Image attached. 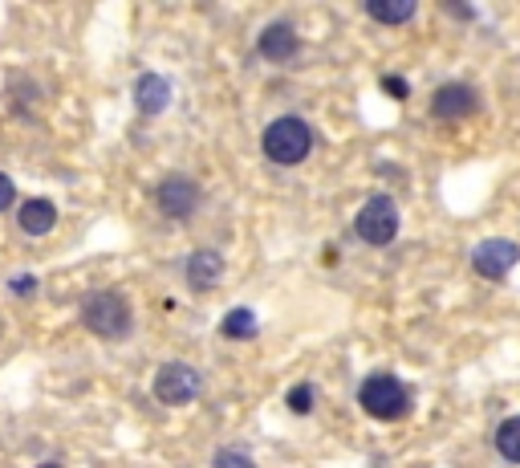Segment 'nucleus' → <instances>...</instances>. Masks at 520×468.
Listing matches in <instances>:
<instances>
[{
  "mask_svg": "<svg viewBox=\"0 0 520 468\" xmlns=\"http://www.w3.org/2000/svg\"><path fill=\"white\" fill-rule=\"evenodd\" d=\"M358 403L366 407V416H374V420H399V416H407V407H411V391L395 375H370L358 387Z\"/></svg>",
  "mask_w": 520,
  "mask_h": 468,
  "instance_id": "f257e3e1",
  "label": "nucleus"
},
{
  "mask_svg": "<svg viewBox=\"0 0 520 468\" xmlns=\"http://www.w3.org/2000/svg\"><path fill=\"white\" fill-rule=\"evenodd\" d=\"M82 322L98 334V338H122L130 330V306L114 289H98L82 302Z\"/></svg>",
  "mask_w": 520,
  "mask_h": 468,
  "instance_id": "f03ea898",
  "label": "nucleus"
},
{
  "mask_svg": "<svg viewBox=\"0 0 520 468\" xmlns=\"http://www.w3.org/2000/svg\"><path fill=\"white\" fill-rule=\"evenodd\" d=\"M313 151V131L309 123L301 119H277L269 131H265V155L281 167H297L305 163V155Z\"/></svg>",
  "mask_w": 520,
  "mask_h": 468,
  "instance_id": "7ed1b4c3",
  "label": "nucleus"
},
{
  "mask_svg": "<svg viewBox=\"0 0 520 468\" xmlns=\"http://www.w3.org/2000/svg\"><path fill=\"white\" fill-rule=\"evenodd\" d=\"M354 232H358L366 245H374V249L390 245V241H395V232H399V208H395V200H390V196H370L362 204L358 220H354Z\"/></svg>",
  "mask_w": 520,
  "mask_h": 468,
  "instance_id": "20e7f679",
  "label": "nucleus"
},
{
  "mask_svg": "<svg viewBox=\"0 0 520 468\" xmlns=\"http://www.w3.org/2000/svg\"><path fill=\"white\" fill-rule=\"evenodd\" d=\"M200 387H204V379L195 375L191 367H183V363H167V367L155 375V399L167 403V407L191 403L195 395H200Z\"/></svg>",
  "mask_w": 520,
  "mask_h": 468,
  "instance_id": "39448f33",
  "label": "nucleus"
},
{
  "mask_svg": "<svg viewBox=\"0 0 520 468\" xmlns=\"http://www.w3.org/2000/svg\"><path fill=\"white\" fill-rule=\"evenodd\" d=\"M516 261H520V249H516L512 241H484V245H476V253H472L476 273L488 277V281L508 277V273L516 269Z\"/></svg>",
  "mask_w": 520,
  "mask_h": 468,
  "instance_id": "423d86ee",
  "label": "nucleus"
},
{
  "mask_svg": "<svg viewBox=\"0 0 520 468\" xmlns=\"http://www.w3.org/2000/svg\"><path fill=\"white\" fill-rule=\"evenodd\" d=\"M195 204H200V188H195L187 175H167V180L159 184V208H163V216L187 220L195 212Z\"/></svg>",
  "mask_w": 520,
  "mask_h": 468,
  "instance_id": "0eeeda50",
  "label": "nucleus"
},
{
  "mask_svg": "<svg viewBox=\"0 0 520 468\" xmlns=\"http://www.w3.org/2000/svg\"><path fill=\"white\" fill-rule=\"evenodd\" d=\"M480 106V98H476V90L472 86H439L435 90V98H431V110L439 114V119H468V114Z\"/></svg>",
  "mask_w": 520,
  "mask_h": 468,
  "instance_id": "6e6552de",
  "label": "nucleus"
},
{
  "mask_svg": "<svg viewBox=\"0 0 520 468\" xmlns=\"http://www.w3.org/2000/svg\"><path fill=\"white\" fill-rule=\"evenodd\" d=\"M297 33H293V25H269L265 33H260V41H256V49H260V57H269V62H289V57L297 53Z\"/></svg>",
  "mask_w": 520,
  "mask_h": 468,
  "instance_id": "1a4fd4ad",
  "label": "nucleus"
},
{
  "mask_svg": "<svg viewBox=\"0 0 520 468\" xmlns=\"http://www.w3.org/2000/svg\"><path fill=\"white\" fill-rule=\"evenodd\" d=\"M224 273V257L216 249H200V253H191L187 257V285L191 289H212Z\"/></svg>",
  "mask_w": 520,
  "mask_h": 468,
  "instance_id": "9d476101",
  "label": "nucleus"
},
{
  "mask_svg": "<svg viewBox=\"0 0 520 468\" xmlns=\"http://www.w3.org/2000/svg\"><path fill=\"white\" fill-rule=\"evenodd\" d=\"M135 102H139L143 114H159V110H167V102H171V86H167L159 74H143L139 86H135Z\"/></svg>",
  "mask_w": 520,
  "mask_h": 468,
  "instance_id": "9b49d317",
  "label": "nucleus"
},
{
  "mask_svg": "<svg viewBox=\"0 0 520 468\" xmlns=\"http://www.w3.org/2000/svg\"><path fill=\"white\" fill-rule=\"evenodd\" d=\"M17 220H21V228L29 232V237H45V232L57 224V208L49 200H25Z\"/></svg>",
  "mask_w": 520,
  "mask_h": 468,
  "instance_id": "f8f14e48",
  "label": "nucleus"
},
{
  "mask_svg": "<svg viewBox=\"0 0 520 468\" xmlns=\"http://www.w3.org/2000/svg\"><path fill=\"white\" fill-rule=\"evenodd\" d=\"M366 13L378 21V25H403L415 17V0H370Z\"/></svg>",
  "mask_w": 520,
  "mask_h": 468,
  "instance_id": "ddd939ff",
  "label": "nucleus"
},
{
  "mask_svg": "<svg viewBox=\"0 0 520 468\" xmlns=\"http://www.w3.org/2000/svg\"><path fill=\"white\" fill-rule=\"evenodd\" d=\"M496 448H500L504 460L520 464V416H512V420L500 424V432H496Z\"/></svg>",
  "mask_w": 520,
  "mask_h": 468,
  "instance_id": "4468645a",
  "label": "nucleus"
},
{
  "mask_svg": "<svg viewBox=\"0 0 520 468\" xmlns=\"http://www.w3.org/2000/svg\"><path fill=\"white\" fill-rule=\"evenodd\" d=\"M220 334H224V338H252V334H256V314H252V310H232V314L220 322Z\"/></svg>",
  "mask_w": 520,
  "mask_h": 468,
  "instance_id": "2eb2a0df",
  "label": "nucleus"
},
{
  "mask_svg": "<svg viewBox=\"0 0 520 468\" xmlns=\"http://www.w3.org/2000/svg\"><path fill=\"white\" fill-rule=\"evenodd\" d=\"M289 407H293L297 416H309V412H313V387H309V383L293 387V391H289Z\"/></svg>",
  "mask_w": 520,
  "mask_h": 468,
  "instance_id": "dca6fc26",
  "label": "nucleus"
},
{
  "mask_svg": "<svg viewBox=\"0 0 520 468\" xmlns=\"http://www.w3.org/2000/svg\"><path fill=\"white\" fill-rule=\"evenodd\" d=\"M216 468H256V464H252L244 452H228V448H224V452L216 456Z\"/></svg>",
  "mask_w": 520,
  "mask_h": 468,
  "instance_id": "f3484780",
  "label": "nucleus"
},
{
  "mask_svg": "<svg viewBox=\"0 0 520 468\" xmlns=\"http://www.w3.org/2000/svg\"><path fill=\"white\" fill-rule=\"evenodd\" d=\"M13 200H17V188H13V180H9V175H0V212H5Z\"/></svg>",
  "mask_w": 520,
  "mask_h": 468,
  "instance_id": "a211bd4d",
  "label": "nucleus"
},
{
  "mask_svg": "<svg viewBox=\"0 0 520 468\" xmlns=\"http://www.w3.org/2000/svg\"><path fill=\"white\" fill-rule=\"evenodd\" d=\"M382 90H386V94H395V98H399V102H403V98H407V94H411V90H407V82H403V78H382Z\"/></svg>",
  "mask_w": 520,
  "mask_h": 468,
  "instance_id": "6ab92c4d",
  "label": "nucleus"
},
{
  "mask_svg": "<svg viewBox=\"0 0 520 468\" xmlns=\"http://www.w3.org/2000/svg\"><path fill=\"white\" fill-rule=\"evenodd\" d=\"M41 468H57V464H41Z\"/></svg>",
  "mask_w": 520,
  "mask_h": 468,
  "instance_id": "aec40b11",
  "label": "nucleus"
}]
</instances>
